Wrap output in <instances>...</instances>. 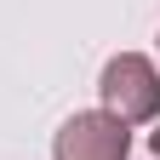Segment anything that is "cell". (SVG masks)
<instances>
[{
  "label": "cell",
  "instance_id": "6da1fadb",
  "mask_svg": "<svg viewBox=\"0 0 160 160\" xmlns=\"http://www.w3.org/2000/svg\"><path fill=\"white\" fill-rule=\"evenodd\" d=\"M97 97L103 114H114L120 126H149L160 120V69L143 52H114L97 74Z\"/></svg>",
  "mask_w": 160,
  "mask_h": 160
},
{
  "label": "cell",
  "instance_id": "7a4b0ae2",
  "mask_svg": "<svg viewBox=\"0 0 160 160\" xmlns=\"http://www.w3.org/2000/svg\"><path fill=\"white\" fill-rule=\"evenodd\" d=\"M52 160H132V126L103 109H74L52 137Z\"/></svg>",
  "mask_w": 160,
  "mask_h": 160
},
{
  "label": "cell",
  "instance_id": "3957f363",
  "mask_svg": "<svg viewBox=\"0 0 160 160\" xmlns=\"http://www.w3.org/2000/svg\"><path fill=\"white\" fill-rule=\"evenodd\" d=\"M149 154H154V160H160V126H154V132H149Z\"/></svg>",
  "mask_w": 160,
  "mask_h": 160
}]
</instances>
